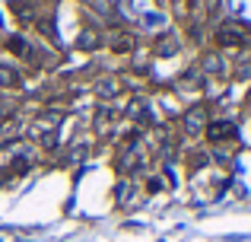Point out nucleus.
I'll use <instances>...</instances> for the list:
<instances>
[{"label": "nucleus", "mask_w": 251, "mask_h": 242, "mask_svg": "<svg viewBox=\"0 0 251 242\" xmlns=\"http://www.w3.org/2000/svg\"><path fill=\"white\" fill-rule=\"evenodd\" d=\"M121 93V83L115 80V77H102V80L96 83V96H102V99H111V96Z\"/></svg>", "instance_id": "7ed1b4c3"}, {"label": "nucleus", "mask_w": 251, "mask_h": 242, "mask_svg": "<svg viewBox=\"0 0 251 242\" xmlns=\"http://www.w3.org/2000/svg\"><path fill=\"white\" fill-rule=\"evenodd\" d=\"M203 74H226V61L220 54H207L203 57Z\"/></svg>", "instance_id": "423d86ee"}, {"label": "nucleus", "mask_w": 251, "mask_h": 242, "mask_svg": "<svg viewBox=\"0 0 251 242\" xmlns=\"http://www.w3.org/2000/svg\"><path fill=\"white\" fill-rule=\"evenodd\" d=\"M0 86H6V89L19 86V74L13 67H6V64H0Z\"/></svg>", "instance_id": "6e6552de"}, {"label": "nucleus", "mask_w": 251, "mask_h": 242, "mask_svg": "<svg viewBox=\"0 0 251 242\" xmlns=\"http://www.w3.org/2000/svg\"><path fill=\"white\" fill-rule=\"evenodd\" d=\"M86 150H89L86 143H76V147H70V160H83V156H86Z\"/></svg>", "instance_id": "4468645a"}, {"label": "nucleus", "mask_w": 251, "mask_h": 242, "mask_svg": "<svg viewBox=\"0 0 251 242\" xmlns=\"http://www.w3.org/2000/svg\"><path fill=\"white\" fill-rule=\"evenodd\" d=\"M147 188H150V191H159V188H162V179H150Z\"/></svg>", "instance_id": "2eb2a0df"}, {"label": "nucleus", "mask_w": 251, "mask_h": 242, "mask_svg": "<svg viewBox=\"0 0 251 242\" xmlns=\"http://www.w3.org/2000/svg\"><path fill=\"white\" fill-rule=\"evenodd\" d=\"M13 13H16V16H23V19H32V10H29V6H23V0H16V3H13Z\"/></svg>", "instance_id": "ddd939ff"}, {"label": "nucleus", "mask_w": 251, "mask_h": 242, "mask_svg": "<svg viewBox=\"0 0 251 242\" xmlns=\"http://www.w3.org/2000/svg\"><path fill=\"white\" fill-rule=\"evenodd\" d=\"M127 115H130V118H147V106H143V102L140 99H134V102H130V108H127Z\"/></svg>", "instance_id": "9b49d317"}, {"label": "nucleus", "mask_w": 251, "mask_h": 242, "mask_svg": "<svg viewBox=\"0 0 251 242\" xmlns=\"http://www.w3.org/2000/svg\"><path fill=\"white\" fill-rule=\"evenodd\" d=\"M203 128H207V108L203 106H191L188 115H184V131H188V134H201Z\"/></svg>", "instance_id": "f03ea898"}, {"label": "nucleus", "mask_w": 251, "mask_h": 242, "mask_svg": "<svg viewBox=\"0 0 251 242\" xmlns=\"http://www.w3.org/2000/svg\"><path fill=\"white\" fill-rule=\"evenodd\" d=\"M115 115H118V112H115L111 106H102V108H99V115H96V131H105L111 121H115Z\"/></svg>", "instance_id": "0eeeda50"}, {"label": "nucleus", "mask_w": 251, "mask_h": 242, "mask_svg": "<svg viewBox=\"0 0 251 242\" xmlns=\"http://www.w3.org/2000/svg\"><path fill=\"white\" fill-rule=\"evenodd\" d=\"M220 3H223V0H207V10L216 13V10H220Z\"/></svg>", "instance_id": "dca6fc26"}, {"label": "nucleus", "mask_w": 251, "mask_h": 242, "mask_svg": "<svg viewBox=\"0 0 251 242\" xmlns=\"http://www.w3.org/2000/svg\"><path fill=\"white\" fill-rule=\"evenodd\" d=\"M92 6H96V13H102V16H111V0H92Z\"/></svg>", "instance_id": "f8f14e48"}, {"label": "nucleus", "mask_w": 251, "mask_h": 242, "mask_svg": "<svg viewBox=\"0 0 251 242\" xmlns=\"http://www.w3.org/2000/svg\"><path fill=\"white\" fill-rule=\"evenodd\" d=\"M140 160H143L140 137H130V140H127V147L121 150V169H124V172H134V169L140 166Z\"/></svg>", "instance_id": "f257e3e1"}, {"label": "nucleus", "mask_w": 251, "mask_h": 242, "mask_svg": "<svg viewBox=\"0 0 251 242\" xmlns=\"http://www.w3.org/2000/svg\"><path fill=\"white\" fill-rule=\"evenodd\" d=\"M111 48L115 51H134V38L130 35H115L111 38Z\"/></svg>", "instance_id": "1a4fd4ad"}, {"label": "nucleus", "mask_w": 251, "mask_h": 242, "mask_svg": "<svg viewBox=\"0 0 251 242\" xmlns=\"http://www.w3.org/2000/svg\"><path fill=\"white\" fill-rule=\"evenodd\" d=\"M210 137H213V140H226V137H235V128L226 124V121H213L210 124Z\"/></svg>", "instance_id": "39448f33"}, {"label": "nucleus", "mask_w": 251, "mask_h": 242, "mask_svg": "<svg viewBox=\"0 0 251 242\" xmlns=\"http://www.w3.org/2000/svg\"><path fill=\"white\" fill-rule=\"evenodd\" d=\"M175 51H178V38L172 35V32H169V35H162L159 42H156V54H159V57H172Z\"/></svg>", "instance_id": "20e7f679"}, {"label": "nucleus", "mask_w": 251, "mask_h": 242, "mask_svg": "<svg viewBox=\"0 0 251 242\" xmlns=\"http://www.w3.org/2000/svg\"><path fill=\"white\" fill-rule=\"evenodd\" d=\"M80 48H83V51H89V48H99V35H96L92 29H86L83 35H80Z\"/></svg>", "instance_id": "9d476101"}]
</instances>
